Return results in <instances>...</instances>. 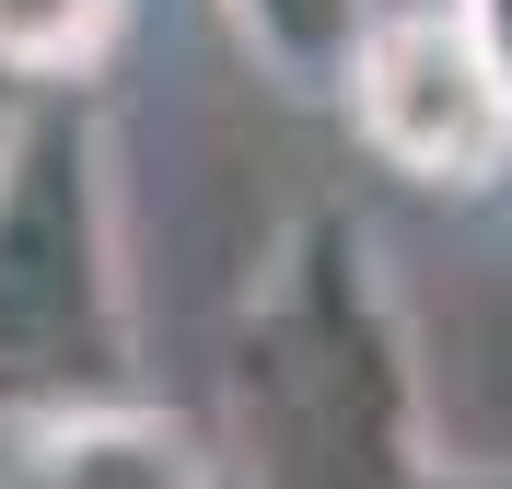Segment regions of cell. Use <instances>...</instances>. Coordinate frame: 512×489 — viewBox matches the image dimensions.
I'll return each mask as SVG.
<instances>
[{"instance_id": "obj_1", "label": "cell", "mask_w": 512, "mask_h": 489, "mask_svg": "<svg viewBox=\"0 0 512 489\" xmlns=\"http://www.w3.org/2000/svg\"><path fill=\"white\" fill-rule=\"evenodd\" d=\"M210 443H222L233 489H431L443 478L408 257L350 198H303L256 245L222 326Z\"/></svg>"}, {"instance_id": "obj_2", "label": "cell", "mask_w": 512, "mask_h": 489, "mask_svg": "<svg viewBox=\"0 0 512 489\" xmlns=\"http://www.w3.org/2000/svg\"><path fill=\"white\" fill-rule=\"evenodd\" d=\"M140 396V292L105 94L0 105V443Z\"/></svg>"}, {"instance_id": "obj_3", "label": "cell", "mask_w": 512, "mask_h": 489, "mask_svg": "<svg viewBox=\"0 0 512 489\" xmlns=\"http://www.w3.org/2000/svg\"><path fill=\"white\" fill-rule=\"evenodd\" d=\"M338 117L361 152L419 198H489L512 187V35L489 0H384Z\"/></svg>"}, {"instance_id": "obj_4", "label": "cell", "mask_w": 512, "mask_h": 489, "mask_svg": "<svg viewBox=\"0 0 512 489\" xmlns=\"http://www.w3.org/2000/svg\"><path fill=\"white\" fill-rule=\"evenodd\" d=\"M0 489H233V466L175 408L128 396V408H82V420L12 431L0 443Z\"/></svg>"}, {"instance_id": "obj_5", "label": "cell", "mask_w": 512, "mask_h": 489, "mask_svg": "<svg viewBox=\"0 0 512 489\" xmlns=\"http://www.w3.org/2000/svg\"><path fill=\"white\" fill-rule=\"evenodd\" d=\"M222 24H233V47H245L280 94L338 105L350 70H361V47H373V24H384V0H222Z\"/></svg>"}, {"instance_id": "obj_6", "label": "cell", "mask_w": 512, "mask_h": 489, "mask_svg": "<svg viewBox=\"0 0 512 489\" xmlns=\"http://www.w3.org/2000/svg\"><path fill=\"white\" fill-rule=\"evenodd\" d=\"M128 0H0V82L12 94H94Z\"/></svg>"}, {"instance_id": "obj_7", "label": "cell", "mask_w": 512, "mask_h": 489, "mask_svg": "<svg viewBox=\"0 0 512 489\" xmlns=\"http://www.w3.org/2000/svg\"><path fill=\"white\" fill-rule=\"evenodd\" d=\"M431 489H512V478H489V466H443Z\"/></svg>"}]
</instances>
